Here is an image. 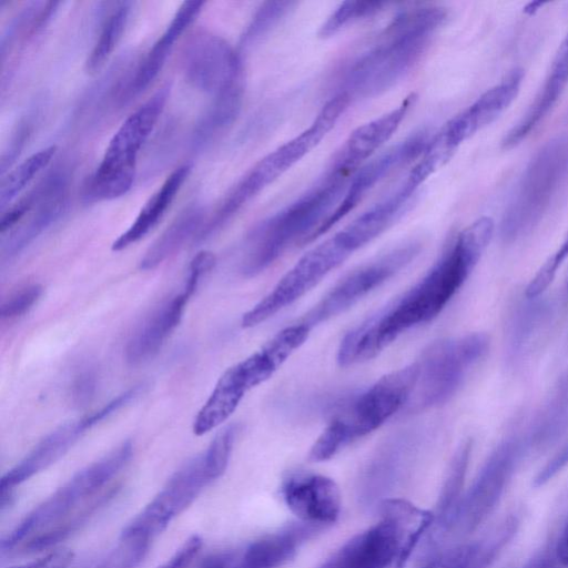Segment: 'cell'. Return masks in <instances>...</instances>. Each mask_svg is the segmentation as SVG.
<instances>
[{"label":"cell","instance_id":"cell-30","mask_svg":"<svg viewBox=\"0 0 568 568\" xmlns=\"http://www.w3.org/2000/svg\"><path fill=\"white\" fill-rule=\"evenodd\" d=\"M115 493L116 487L105 489L65 520L29 538L28 544L24 545L26 551H40L64 540L85 524L99 508L104 506L115 495Z\"/></svg>","mask_w":568,"mask_h":568},{"label":"cell","instance_id":"cell-47","mask_svg":"<svg viewBox=\"0 0 568 568\" xmlns=\"http://www.w3.org/2000/svg\"><path fill=\"white\" fill-rule=\"evenodd\" d=\"M523 568H557V566L552 555L540 554L529 560Z\"/></svg>","mask_w":568,"mask_h":568},{"label":"cell","instance_id":"cell-5","mask_svg":"<svg viewBox=\"0 0 568 568\" xmlns=\"http://www.w3.org/2000/svg\"><path fill=\"white\" fill-rule=\"evenodd\" d=\"M568 180V131L547 141L531 158L505 210L501 237L516 241L542 219Z\"/></svg>","mask_w":568,"mask_h":568},{"label":"cell","instance_id":"cell-15","mask_svg":"<svg viewBox=\"0 0 568 568\" xmlns=\"http://www.w3.org/2000/svg\"><path fill=\"white\" fill-rule=\"evenodd\" d=\"M67 191L68 175L54 171L27 194L30 211L2 240L3 257H14L60 217L67 204Z\"/></svg>","mask_w":568,"mask_h":568},{"label":"cell","instance_id":"cell-22","mask_svg":"<svg viewBox=\"0 0 568 568\" xmlns=\"http://www.w3.org/2000/svg\"><path fill=\"white\" fill-rule=\"evenodd\" d=\"M568 85V34L561 42L549 73L523 118L505 135L504 149L519 144L547 116Z\"/></svg>","mask_w":568,"mask_h":568},{"label":"cell","instance_id":"cell-38","mask_svg":"<svg viewBox=\"0 0 568 568\" xmlns=\"http://www.w3.org/2000/svg\"><path fill=\"white\" fill-rule=\"evenodd\" d=\"M42 294V286L31 284L22 287L11 295L0 307V316L3 320H11L23 315L39 300Z\"/></svg>","mask_w":568,"mask_h":568},{"label":"cell","instance_id":"cell-29","mask_svg":"<svg viewBox=\"0 0 568 568\" xmlns=\"http://www.w3.org/2000/svg\"><path fill=\"white\" fill-rule=\"evenodd\" d=\"M568 426V375L537 417L527 434L529 446H545L556 440Z\"/></svg>","mask_w":568,"mask_h":568},{"label":"cell","instance_id":"cell-10","mask_svg":"<svg viewBox=\"0 0 568 568\" xmlns=\"http://www.w3.org/2000/svg\"><path fill=\"white\" fill-rule=\"evenodd\" d=\"M420 247L417 241L405 242L362 264L343 277L298 322L312 329L347 311L408 265L418 255Z\"/></svg>","mask_w":568,"mask_h":568},{"label":"cell","instance_id":"cell-41","mask_svg":"<svg viewBox=\"0 0 568 568\" xmlns=\"http://www.w3.org/2000/svg\"><path fill=\"white\" fill-rule=\"evenodd\" d=\"M97 389V375L92 369L81 372L71 386V397L75 405L85 406L94 396Z\"/></svg>","mask_w":568,"mask_h":568},{"label":"cell","instance_id":"cell-45","mask_svg":"<svg viewBox=\"0 0 568 568\" xmlns=\"http://www.w3.org/2000/svg\"><path fill=\"white\" fill-rule=\"evenodd\" d=\"M237 552L219 551L203 558L195 568H231Z\"/></svg>","mask_w":568,"mask_h":568},{"label":"cell","instance_id":"cell-42","mask_svg":"<svg viewBox=\"0 0 568 568\" xmlns=\"http://www.w3.org/2000/svg\"><path fill=\"white\" fill-rule=\"evenodd\" d=\"M202 546V539L197 535L187 538L184 544L158 568H187Z\"/></svg>","mask_w":568,"mask_h":568},{"label":"cell","instance_id":"cell-32","mask_svg":"<svg viewBox=\"0 0 568 568\" xmlns=\"http://www.w3.org/2000/svg\"><path fill=\"white\" fill-rule=\"evenodd\" d=\"M471 452V442H464L456 450L450 463L445 484L439 496L437 513L435 515L444 524L455 519L462 501L460 493Z\"/></svg>","mask_w":568,"mask_h":568},{"label":"cell","instance_id":"cell-31","mask_svg":"<svg viewBox=\"0 0 568 568\" xmlns=\"http://www.w3.org/2000/svg\"><path fill=\"white\" fill-rule=\"evenodd\" d=\"M57 146L50 145L31 154L1 179L0 207L6 210L28 184L51 162Z\"/></svg>","mask_w":568,"mask_h":568},{"label":"cell","instance_id":"cell-27","mask_svg":"<svg viewBox=\"0 0 568 568\" xmlns=\"http://www.w3.org/2000/svg\"><path fill=\"white\" fill-rule=\"evenodd\" d=\"M204 222V211L190 206L182 211L148 248L140 261V268L150 271L175 254L192 236L199 234Z\"/></svg>","mask_w":568,"mask_h":568},{"label":"cell","instance_id":"cell-23","mask_svg":"<svg viewBox=\"0 0 568 568\" xmlns=\"http://www.w3.org/2000/svg\"><path fill=\"white\" fill-rule=\"evenodd\" d=\"M190 297L182 291L163 303L139 326L125 346V358L130 364H141L159 352L179 325Z\"/></svg>","mask_w":568,"mask_h":568},{"label":"cell","instance_id":"cell-44","mask_svg":"<svg viewBox=\"0 0 568 568\" xmlns=\"http://www.w3.org/2000/svg\"><path fill=\"white\" fill-rule=\"evenodd\" d=\"M72 558L73 552L70 549L62 548L51 551L34 561L10 568H68Z\"/></svg>","mask_w":568,"mask_h":568},{"label":"cell","instance_id":"cell-34","mask_svg":"<svg viewBox=\"0 0 568 568\" xmlns=\"http://www.w3.org/2000/svg\"><path fill=\"white\" fill-rule=\"evenodd\" d=\"M494 542L462 545L433 559L425 568H486L499 548Z\"/></svg>","mask_w":568,"mask_h":568},{"label":"cell","instance_id":"cell-11","mask_svg":"<svg viewBox=\"0 0 568 568\" xmlns=\"http://www.w3.org/2000/svg\"><path fill=\"white\" fill-rule=\"evenodd\" d=\"M351 254L337 237L325 240L287 271L274 288L242 317V326H256L305 295Z\"/></svg>","mask_w":568,"mask_h":568},{"label":"cell","instance_id":"cell-16","mask_svg":"<svg viewBox=\"0 0 568 568\" xmlns=\"http://www.w3.org/2000/svg\"><path fill=\"white\" fill-rule=\"evenodd\" d=\"M523 79L521 69L513 70L445 123L436 135L455 153L465 141L493 123L511 104L520 90Z\"/></svg>","mask_w":568,"mask_h":568},{"label":"cell","instance_id":"cell-1","mask_svg":"<svg viewBox=\"0 0 568 568\" xmlns=\"http://www.w3.org/2000/svg\"><path fill=\"white\" fill-rule=\"evenodd\" d=\"M447 20L439 6H420L399 12L376 43L346 69L338 92L355 99L376 97L394 87L419 61L432 38Z\"/></svg>","mask_w":568,"mask_h":568},{"label":"cell","instance_id":"cell-26","mask_svg":"<svg viewBox=\"0 0 568 568\" xmlns=\"http://www.w3.org/2000/svg\"><path fill=\"white\" fill-rule=\"evenodd\" d=\"M312 527H291L253 541L242 552H237L231 568H276L283 565L313 531Z\"/></svg>","mask_w":568,"mask_h":568},{"label":"cell","instance_id":"cell-17","mask_svg":"<svg viewBox=\"0 0 568 568\" xmlns=\"http://www.w3.org/2000/svg\"><path fill=\"white\" fill-rule=\"evenodd\" d=\"M281 493L288 509L311 526L333 524L341 511V491L329 477L295 471L282 483Z\"/></svg>","mask_w":568,"mask_h":568},{"label":"cell","instance_id":"cell-33","mask_svg":"<svg viewBox=\"0 0 568 568\" xmlns=\"http://www.w3.org/2000/svg\"><path fill=\"white\" fill-rule=\"evenodd\" d=\"M130 2H118L103 21L99 38L91 50L85 68L89 72L100 69L113 52L125 30Z\"/></svg>","mask_w":568,"mask_h":568},{"label":"cell","instance_id":"cell-46","mask_svg":"<svg viewBox=\"0 0 568 568\" xmlns=\"http://www.w3.org/2000/svg\"><path fill=\"white\" fill-rule=\"evenodd\" d=\"M555 554L558 562L562 566H568V524L559 538Z\"/></svg>","mask_w":568,"mask_h":568},{"label":"cell","instance_id":"cell-43","mask_svg":"<svg viewBox=\"0 0 568 568\" xmlns=\"http://www.w3.org/2000/svg\"><path fill=\"white\" fill-rule=\"evenodd\" d=\"M568 465V443L558 450L551 459L537 473L534 478V486L540 487L554 478L561 469Z\"/></svg>","mask_w":568,"mask_h":568},{"label":"cell","instance_id":"cell-14","mask_svg":"<svg viewBox=\"0 0 568 568\" xmlns=\"http://www.w3.org/2000/svg\"><path fill=\"white\" fill-rule=\"evenodd\" d=\"M428 139L425 132L414 134L388 149L379 156L363 164L352 176L339 204L328 219L318 227L312 240L324 234L339 220L353 211L376 184L390 172L422 155Z\"/></svg>","mask_w":568,"mask_h":568},{"label":"cell","instance_id":"cell-7","mask_svg":"<svg viewBox=\"0 0 568 568\" xmlns=\"http://www.w3.org/2000/svg\"><path fill=\"white\" fill-rule=\"evenodd\" d=\"M133 446L125 442L103 458L78 471L69 481L34 508L2 540V552L14 548L33 534L65 520L87 503L99 496L113 477L126 465Z\"/></svg>","mask_w":568,"mask_h":568},{"label":"cell","instance_id":"cell-24","mask_svg":"<svg viewBox=\"0 0 568 568\" xmlns=\"http://www.w3.org/2000/svg\"><path fill=\"white\" fill-rule=\"evenodd\" d=\"M248 390L251 387L237 364L226 369L199 410L193 423L194 434L203 435L220 426L234 413Z\"/></svg>","mask_w":568,"mask_h":568},{"label":"cell","instance_id":"cell-40","mask_svg":"<svg viewBox=\"0 0 568 568\" xmlns=\"http://www.w3.org/2000/svg\"><path fill=\"white\" fill-rule=\"evenodd\" d=\"M215 265V255L210 251L199 252L190 263L189 275L183 291L189 295L195 292L201 278Z\"/></svg>","mask_w":568,"mask_h":568},{"label":"cell","instance_id":"cell-12","mask_svg":"<svg viewBox=\"0 0 568 568\" xmlns=\"http://www.w3.org/2000/svg\"><path fill=\"white\" fill-rule=\"evenodd\" d=\"M529 447L527 435H516L503 440L491 452L457 509L455 519L464 529L476 528L495 509Z\"/></svg>","mask_w":568,"mask_h":568},{"label":"cell","instance_id":"cell-19","mask_svg":"<svg viewBox=\"0 0 568 568\" xmlns=\"http://www.w3.org/2000/svg\"><path fill=\"white\" fill-rule=\"evenodd\" d=\"M415 99L412 93L398 106L357 126L335 153L331 164L355 174L397 131Z\"/></svg>","mask_w":568,"mask_h":568},{"label":"cell","instance_id":"cell-18","mask_svg":"<svg viewBox=\"0 0 568 568\" xmlns=\"http://www.w3.org/2000/svg\"><path fill=\"white\" fill-rule=\"evenodd\" d=\"M204 1H184L175 12L171 22L154 42L150 51L138 64L134 72L121 84L116 101L128 103L144 91L158 77L169 58L174 43L200 13Z\"/></svg>","mask_w":568,"mask_h":568},{"label":"cell","instance_id":"cell-39","mask_svg":"<svg viewBox=\"0 0 568 568\" xmlns=\"http://www.w3.org/2000/svg\"><path fill=\"white\" fill-rule=\"evenodd\" d=\"M568 257V234L557 251L542 264L530 280L531 287L545 292L555 280L557 272Z\"/></svg>","mask_w":568,"mask_h":568},{"label":"cell","instance_id":"cell-13","mask_svg":"<svg viewBox=\"0 0 568 568\" xmlns=\"http://www.w3.org/2000/svg\"><path fill=\"white\" fill-rule=\"evenodd\" d=\"M181 62L187 82L212 97L244 81L239 52L222 37L204 29L190 34Z\"/></svg>","mask_w":568,"mask_h":568},{"label":"cell","instance_id":"cell-4","mask_svg":"<svg viewBox=\"0 0 568 568\" xmlns=\"http://www.w3.org/2000/svg\"><path fill=\"white\" fill-rule=\"evenodd\" d=\"M417 363L381 377L331 420L311 447L308 459L324 462L377 429L407 404L417 381Z\"/></svg>","mask_w":568,"mask_h":568},{"label":"cell","instance_id":"cell-35","mask_svg":"<svg viewBox=\"0 0 568 568\" xmlns=\"http://www.w3.org/2000/svg\"><path fill=\"white\" fill-rule=\"evenodd\" d=\"M387 4L384 1H344L321 26L318 36L323 39L332 37L348 24L379 13Z\"/></svg>","mask_w":568,"mask_h":568},{"label":"cell","instance_id":"cell-20","mask_svg":"<svg viewBox=\"0 0 568 568\" xmlns=\"http://www.w3.org/2000/svg\"><path fill=\"white\" fill-rule=\"evenodd\" d=\"M94 424L88 415L65 424L45 436L19 464L1 478V497L61 458L70 447Z\"/></svg>","mask_w":568,"mask_h":568},{"label":"cell","instance_id":"cell-36","mask_svg":"<svg viewBox=\"0 0 568 568\" xmlns=\"http://www.w3.org/2000/svg\"><path fill=\"white\" fill-rule=\"evenodd\" d=\"M295 2L267 1L255 12L241 38V45L248 47L266 36L291 11Z\"/></svg>","mask_w":568,"mask_h":568},{"label":"cell","instance_id":"cell-25","mask_svg":"<svg viewBox=\"0 0 568 568\" xmlns=\"http://www.w3.org/2000/svg\"><path fill=\"white\" fill-rule=\"evenodd\" d=\"M191 164L176 168L145 202L136 219L112 244L121 251L144 237L163 217L191 172Z\"/></svg>","mask_w":568,"mask_h":568},{"label":"cell","instance_id":"cell-2","mask_svg":"<svg viewBox=\"0 0 568 568\" xmlns=\"http://www.w3.org/2000/svg\"><path fill=\"white\" fill-rule=\"evenodd\" d=\"M353 175L329 164L304 194L260 222L245 239L241 272L254 276L272 265L292 244L311 242L339 204Z\"/></svg>","mask_w":568,"mask_h":568},{"label":"cell","instance_id":"cell-8","mask_svg":"<svg viewBox=\"0 0 568 568\" xmlns=\"http://www.w3.org/2000/svg\"><path fill=\"white\" fill-rule=\"evenodd\" d=\"M489 344L487 334L469 333L430 345L416 362L418 375L407 408L419 412L446 402L486 355Z\"/></svg>","mask_w":568,"mask_h":568},{"label":"cell","instance_id":"cell-28","mask_svg":"<svg viewBox=\"0 0 568 568\" xmlns=\"http://www.w3.org/2000/svg\"><path fill=\"white\" fill-rule=\"evenodd\" d=\"M243 94L244 81L213 97L211 105L195 126L194 148H205L229 130L241 111Z\"/></svg>","mask_w":568,"mask_h":568},{"label":"cell","instance_id":"cell-9","mask_svg":"<svg viewBox=\"0 0 568 568\" xmlns=\"http://www.w3.org/2000/svg\"><path fill=\"white\" fill-rule=\"evenodd\" d=\"M225 469L204 450L181 467L123 529L121 537L151 539L179 516Z\"/></svg>","mask_w":568,"mask_h":568},{"label":"cell","instance_id":"cell-6","mask_svg":"<svg viewBox=\"0 0 568 568\" xmlns=\"http://www.w3.org/2000/svg\"><path fill=\"white\" fill-rule=\"evenodd\" d=\"M168 95L169 89L162 88L120 125L84 186L83 197L87 202L114 200L130 191L138 155L153 131Z\"/></svg>","mask_w":568,"mask_h":568},{"label":"cell","instance_id":"cell-37","mask_svg":"<svg viewBox=\"0 0 568 568\" xmlns=\"http://www.w3.org/2000/svg\"><path fill=\"white\" fill-rule=\"evenodd\" d=\"M144 537H121L118 546L95 568H136L149 548Z\"/></svg>","mask_w":568,"mask_h":568},{"label":"cell","instance_id":"cell-21","mask_svg":"<svg viewBox=\"0 0 568 568\" xmlns=\"http://www.w3.org/2000/svg\"><path fill=\"white\" fill-rule=\"evenodd\" d=\"M416 189L404 183L390 195L358 215L335 235L353 254L392 226L408 209Z\"/></svg>","mask_w":568,"mask_h":568},{"label":"cell","instance_id":"cell-3","mask_svg":"<svg viewBox=\"0 0 568 568\" xmlns=\"http://www.w3.org/2000/svg\"><path fill=\"white\" fill-rule=\"evenodd\" d=\"M434 513L404 499L381 504L379 520L341 547L321 568H404Z\"/></svg>","mask_w":568,"mask_h":568}]
</instances>
